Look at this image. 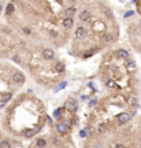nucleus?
I'll list each match as a JSON object with an SVG mask.
<instances>
[{
	"instance_id": "obj_17",
	"label": "nucleus",
	"mask_w": 141,
	"mask_h": 148,
	"mask_svg": "<svg viewBox=\"0 0 141 148\" xmlns=\"http://www.w3.org/2000/svg\"><path fill=\"white\" fill-rule=\"evenodd\" d=\"M0 148H11V145H10L8 141H2V143H0Z\"/></svg>"
},
{
	"instance_id": "obj_22",
	"label": "nucleus",
	"mask_w": 141,
	"mask_h": 148,
	"mask_svg": "<svg viewBox=\"0 0 141 148\" xmlns=\"http://www.w3.org/2000/svg\"><path fill=\"white\" fill-rule=\"evenodd\" d=\"M10 97H11V95H8V93H7V95H4V97H3V100H4V101H7Z\"/></svg>"
},
{
	"instance_id": "obj_24",
	"label": "nucleus",
	"mask_w": 141,
	"mask_h": 148,
	"mask_svg": "<svg viewBox=\"0 0 141 148\" xmlns=\"http://www.w3.org/2000/svg\"><path fill=\"white\" fill-rule=\"evenodd\" d=\"M51 34H52V37H56V36H58L56 32H51Z\"/></svg>"
},
{
	"instance_id": "obj_7",
	"label": "nucleus",
	"mask_w": 141,
	"mask_h": 148,
	"mask_svg": "<svg viewBox=\"0 0 141 148\" xmlns=\"http://www.w3.org/2000/svg\"><path fill=\"white\" fill-rule=\"evenodd\" d=\"M23 134H25V137L32 138L34 134H36V130H33V129H25V130H23Z\"/></svg>"
},
{
	"instance_id": "obj_23",
	"label": "nucleus",
	"mask_w": 141,
	"mask_h": 148,
	"mask_svg": "<svg viewBox=\"0 0 141 148\" xmlns=\"http://www.w3.org/2000/svg\"><path fill=\"white\" fill-rule=\"evenodd\" d=\"M4 106H6V101L4 100H0V108H3Z\"/></svg>"
},
{
	"instance_id": "obj_12",
	"label": "nucleus",
	"mask_w": 141,
	"mask_h": 148,
	"mask_svg": "<svg viewBox=\"0 0 141 148\" xmlns=\"http://www.w3.org/2000/svg\"><path fill=\"white\" fill-rule=\"evenodd\" d=\"M36 145L39 147V148H44V147L47 145V141L44 140V138H39V140L36 141Z\"/></svg>"
},
{
	"instance_id": "obj_13",
	"label": "nucleus",
	"mask_w": 141,
	"mask_h": 148,
	"mask_svg": "<svg viewBox=\"0 0 141 148\" xmlns=\"http://www.w3.org/2000/svg\"><path fill=\"white\" fill-rule=\"evenodd\" d=\"M13 13H14V6L13 4H8L7 8H6V14H7V15H11Z\"/></svg>"
},
{
	"instance_id": "obj_21",
	"label": "nucleus",
	"mask_w": 141,
	"mask_h": 148,
	"mask_svg": "<svg viewBox=\"0 0 141 148\" xmlns=\"http://www.w3.org/2000/svg\"><path fill=\"white\" fill-rule=\"evenodd\" d=\"M13 59H14V60H15V62H17V63H19V62H21V59H19V56H18V55H15V56H14V58H13Z\"/></svg>"
},
{
	"instance_id": "obj_6",
	"label": "nucleus",
	"mask_w": 141,
	"mask_h": 148,
	"mask_svg": "<svg viewBox=\"0 0 141 148\" xmlns=\"http://www.w3.org/2000/svg\"><path fill=\"white\" fill-rule=\"evenodd\" d=\"M126 67H127L129 71H134V69H136V63H134V60L126 59Z\"/></svg>"
},
{
	"instance_id": "obj_2",
	"label": "nucleus",
	"mask_w": 141,
	"mask_h": 148,
	"mask_svg": "<svg viewBox=\"0 0 141 148\" xmlns=\"http://www.w3.org/2000/svg\"><path fill=\"white\" fill-rule=\"evenodd\" d=\"M56 129H58V132L59 133H66L67 130H69V123H66V122H62V123H58V126H56Z\"/></svg>"
},
{
	"instance_id": "obj_16",
	"label": "nucleus",
	"mask_w": 141,
	"mask_h": 148,
	"mask_svg": "<svg viewBox=\"0 0 141 148\" xmlns=\"http://www.w3.org/2000/svg\"><path fill=\"white\" fill-rule=\"evenodd\" d=\"M104 41H107V43L112 41V34H110V33L104 34Z\"/></svg>"
},
{
	"instance_id": "obj_25",
	"label": "nucleus",
	"mask_w": 141,
	"mask_h": 148,
	"mask_svg": "<svg viewBox=\"0 0 141 148\" xmlns=\"http://www.w3.org/2000/svg\"><path fill=\"white\" fill-rule=\"evenodd\" d=\"M115 148H125V147H123V145H122V144H118V145H116Z\"/></svg>"
},
{
	"instance_id": "obj_4",
	"label": "nucleus",
	"mask_w": 141,
	"mask_h": 148,
	"mask_svg": "<svg viewBox=\"0 0 141 148\" xmlns=\"http://www.w3.org/2000/svg\"><path fill=\"white\" fill-rule=\"evenodd\" d=\"M43 56L45 58V59H54L55 54H54V51H52V49L47 48V49H44V51H43Z\"/></svg>"
},
{
	"instance_id": "obj_14",
	"label": "nucleus",
	"mask_w": 141,
	"mask_h": 148,
	"mask_svg": "<svg viewBox=\"0 0 141 148\" xmlns=\"http://www.w3.org/2000/svg\"><path fill=\"white\" fill-rule=\"evenodd\" d=\"M74 13H75V10L74 8H67V11H66V14H67V17H69V18H71L73 15H74Z\"/></svg>"
},
{
	"instance_id": "obj_5",
	"label": "nucleus",
	"mask_w": 141,
	"mask_h": 148,
	"mask_svg": "<svg viewBox=\"0 0 141 148\" xmlns=\"http://www.w3.org/2000/svg\"><path fill=\"white\" fill-rule=\"evenodd\" d=\"M116 58H118V59H127L129 52L125 51V49H119V51H116Z\"/></svg>"
},
{
	"instance_id": "obj_18",
	"label": "nucleus",
	"mask_w": 141,
	"mask_h": 148,
	"mask_svg": "<svg viewBox=\"0 0 141 148\" xmlns=\"http://www.w3.org/2000/svg\"><path fill=\"white\" fill-rule=\"evenodd\" d=\"M105 85H107L108 88H112V86L115 85V84H114V81H112V80H107V82H105Z\"/></svg>"
},
{
	"instance_id": "obj_19",
	"label": "nucleus",
	"mask_w": 141,
	"mask_h": 148,
	"mask_svg": "<svg viewBox=\"0 0 141 148\" xmlns=\"http://www.w3.org/2000/svg\"><path fill=\"white\" fill-rule=\"evenodd\" d=\"M99 132H100V133L105 132V126H104V125H100V126H99Z\"/></svg>"
},
{
	"instance_id": "obj_20",
	"label": "nucleus",
	"mask_w": 141,
	"mask_h": 148,
	"mask_svg": "<svg viewBox=\"0 0 141 148\" xmlns=\"http://www.w3.org/2000/svg\"><path fill=\"white\" fill-rule=\"evenodd\" d=\"M54 115H55V118H60V111H59V110H56Z\"/></svg>"
},
{
	"instance_id": "obj_3",
	"label": "nucleus",
	"mask_w": 141,
	"mask_h": 148,
	"mask_svg": "<svg viewBox=\"0 0 141 148\" xmlns=\"http://www.w3.org/2000/svg\"><path fill=\"white\" fill-rule=\"evenodd\" d=\"M129 119H130V115H129L127 112H123V114L118 115V122L119 123H126Z\"/></svg>"
},
{
	"instance_id": "obj_26",
	"label": "nucleus",
	"mask_w": 141,
	"mask_h": 148,
	"mask_svg": "<svg viewBox=\"0 0 141 148\" xmlns=\"http://www.w3.org/2000/svg\"><path fill=\"white\" fill-rule=\"evenodd\" d=\"M0 10H2V4H0Z\"/></svg>"
},
{
	"instance_id": "obj_9",
	"label": "nucleus",
	"mask_w": 141,
	"mask_h": 148,
	"mask_svg": "<svg viewBox=\"0 0 141 148\" xmlns=\"http://www.w3.org/2000/svg\"><path fill=\"white\" fill-rule=\"evenodd\" d=\"M90 18V14H89V11H82V13L80 14V19L81 21H88V19Z\"/></svg>"
},
{
	"instance_id": "obj_11",
	"label": "nucleus",
	"mask_w": 141,
	"mask_h": 148,
	"mask_svg": "<svg viewBox=\"0 0 141 148\" xmlns=\"http://www.w3.org/2000/svg\"><path fill=\"white\" fill-rule=\"evenodd\" d=\"M63 26L64 28H71L73 26V18H69V17H67V18L63 21Z\"/></svg>"
},
{
	"instance_id": "obj_1",
	"label": "nucleus",
	"mask_w": 141,
	"mask_h": 148,
	"mask_svg": "<svg viewBox=\"0 0 141 148\" xmlns=\"http://www.w3.org/2000/svg\"><path fill=\"white\" fill-rule=\"evenodd\" d=\"M13 80H14V82H17V84H23V81H25V75H23L22 73H19V71H15V73L13 74Z\"/></svg>"
},
{
	"instance_id": "obj_10",
	"label": "nucleus",
	"mask_w": 141,
	"mask_h": 148,
	"mask_svg": "<svg viewBox=\"0 0 141 148\" xmlns=\"http://www.w3.org/2000/svg\"><path fill=\"white\" fill-rule=\"evenodd\" d=\"M67 108L71 110V111H75V110H77V101H75V100H70L69 103H67Z\"/></svg>"
},
{
	"instance_id": "obj_15",
	"label": "nucleus",
	"mask_w": 141,
	"mask_h": 148,
	"mask_svg": "<svg viewBox=\"0 0 141 148\" xmlns=\"http://www.w3.org/2000/svg\"><path fill=\"white\" fill-rule=\"evenodd\" d=\"M55 67H56V70L59 71V73H62V71L64 70V65H63V63H56V66H55Z\"/></svg>"
},
{
	"instance_id": "obj_8",
	"label": "nucleus",
	"mask_w": 141,
	"mask_h": 148,
	"mask_svg": "<svg viewBox=\"0 0 141 148\" xmlns=\"http://www.w3.org/2000/svg\"><path fill=\"white\" fill-rule=\"evenodd\" d=\"M85 33H86V32H85L84 28H78L77 30H75V37H77V39H82V37L85 36Z\"/></svg>"
}]
</instances>
